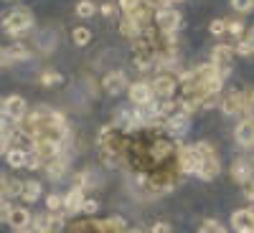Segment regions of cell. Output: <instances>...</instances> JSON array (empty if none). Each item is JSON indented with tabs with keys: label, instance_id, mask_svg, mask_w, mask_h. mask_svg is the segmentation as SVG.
Segmentation results:
<instances>
[{
	"label": "cell",
	"instance_id": "obj_1",
	"mask_svg": "<svg viewBox=\"0 0 254 233\" xmlns=\"http://www.w3.org/2000/svg\"><path fill=\"white\" fill-rule=\"evenodd\" d=\"M196 152H198V157H201V165H198V173H196V175L203 178V180H214V178L219 175V170H221L214 147H211L208 142H198V144H196Z\"/></svg>",
	"mask_w": 254,
	"mask_h": 233
},
{
	"label": "cell",
	"instance_id": "obj_2",
	"mask_svg": "<svg viewBox=\"0 0 254 233\" xmlns=\"http://www.w3.org/2000/svg\"><path fill=\"white\" fill-rule=\"evenodd\" d=\"M33 26V15L28 13V10H13V13H8L5 18H3V31L5 33H23V31H28Z\"/></svg>",
	"mask_w": 254,
	"mask_h": 233
},
{
	"label": "cell",
	"instance_id": "obj_3",
	"mask_svg": "<svg viewBox=\"0 0 254 233\" xmlns=\"http://www.w3.org/2000/svg\"><path fill=\"white\" fill-rule=\"evenodd\" d=\"M231 61H234V48L231 46H214V51H211V63H214V69L221 79H226L229 74V66H231Z\"/></svg>",
	"mask_w": 254,
	"mask_h": 233
},
{
	"label": "cell",
	"instance_id": "obj_4",
	"mask_svg": "<svg viewBox=\"0 0 254 233\" xmlns=\"http://www.w3.org/2000/svg\"><path fill=\"white\" fill-rule=\"evenodd\" d=\"M155 26H158L160 33H176V28L181 26V13L176 8L155 10Z\"/></svg>",
	"mask_w": 254,
	"mask_h": 233
},
{
	"label": "cell",
	"instance_id": "obj_5",
	"mask_svg": "<svg viewBox=\"0 0 254 233\" xmlns=\"http://www.w3.org/2000/svg\"><path fill=\"white\" fill-rule=\"evenodd\" d=\"M178 165H181V173L190 175V173H198V165H201V157L196 152V144H186L178 150Z\"/></svg>",
	"mask_w": 254,
	"mask_h": 233
},
{
	"label": "cell",
	"instance_id": "obj_6",
	"mask_svg": "<svg viewBox=\"0 0 254 233\" xmlns=\"http://www.w3.org/2000/svg\"><path fill=\"white\" fill-rule=\"evenodd\" d=\"M127 94H130V101L137 104V107H145V104H150L155 99L153 87L147 81H135L132 87H127Z\"/></svg>",
	"mask_w": 254,
	"mask_h": 233
},
{
	"label": "cell",
	"instance_id": "obj_7",
	"mask_svg": "<svg viewBox=\"0 0 254 233\" xmlns=\"http://www.w3.org/2000/svg\"><path fill=\"white\" fill-rule=\"evenodd\" d=\"M26 99L23 96H8L3 101V117H8L10 122H23L26 119Z\"/></svg>",
	"mask_w": 254,
	"mask_h": 233
},
{
	"label": "cell",
	"instance_id": "obj_8",
	"mask_svg": "<svg viewBox=\"0 0 254 233\" xmlns=\"http://www.w3.org/2000/svg\"><path fill=\"white\" fill-rule=\"evenodd\" d=\"M231 178H234L237 183H244V180L254 178V155H244V157L231 162Z\"/></svg>",
	"mask_w": 254,
	"mask_h": 233
},
{
	"label": "cell",
	"instance_id": "obj_9",
	"mask_svg": "<svg viewBox=\"0 0 254 233\" xmlns=\"http://www.w3.org/2000/svg\"><path fill=\"white\" fill-rule=\"evenodd\" d=\"M234 140L239 147H254V119L252 117L239 122V127L234 130Z\"/></svg>",
	"mask_w": 254,
	"mask_h": 233
},
{
	"label": "cell",
	"instance_id": "obj_10",
	"mask_svg": "<svg viewBox=\"0 0 254 233\" xmlns=\"http://www.w3.org/2000/svg\"><path fill=\"white\" fill-rule=\"evenodd\" d=\"M231 226H234L237 233H254V210H237L234 216H231Z\"/></svg>",
	"mask_w": 254,
	"mask_h": 233
},
{
	"label": "cell",
	"instance_id": "obj_11",
	"mask_svg": "<svg viewBox=\"0 0 254 233\" xmlns=\"http://www.w3.org/2000/svg\"><path fill=\"white\" fill-rule=\"evenodd\" d=\"M150 87H153V94H155V96H160V99H171L173 92L178 89V81H176L173 76H158V79L150 84Z\"/></svg>",
	"mask_w": 254,
	"mask_h": 233
},
{
	"label": "cell",
	"instance_id": "obj_12",
	"mask_svg": "<svg viewBox=\"0 0 254 233\" xmlns=\"http://www.w3.org/2000/svg\"><path fill=\"white\" fill-rule=\"evenodd\" d=\"M81 205H84V190L81 187H71L66 195H64V213H81Z\"/></svg>",
	"mask_w": 254,
	"mask_h": 233
},
{
	"label": "cell",
	"instance_id": "obj_13",
	"mask_svg": "<svg viewBox=\"0 0 254 233\" xmlns=\"http://www.w3.org/2000/svg\"><path fill=\"white\" fill-rule=\"evenodd\" d=\"M188 122H190V119H188V114H186V112H173L171 117L165 119V124H163V127H165V130L171 132L173 137H178V135H183V132L188 130Z\"/></svg>",
	"mask_w": 254,
	"mask_h": 233
},
{
	"label": "cell",
	"instance_id": "obj_14",
	"mask_svg": "<svg viewBox=\"0 0 254 233\" xmlns=\"http://www.w3.org/2000/svg\"><path fill=\"white\" fill-rule=\"evenodd\" d=\"M44 165H46V175H49L51 180H59V178H64V173H66L69 160H66V155H64V152H59L54 160H49V162H44Z\"/></svg>",
	"mask_w": 254,
	"mask_h": 233
},
{
	"label": "cell",
	"instance_id": "obj_15",
	"mask_svg": "<svg viewBox=\"0 0 254 233\" xmlns=\"http://www.w3.org/2000/svg\"><path fill=\"white\" fill-rule=\"evenodd\" d=\"M102 87L107 89L110 94H120L122 89H127V76H125L122 71H112V74H107V76H104Z\"/></svg>",
	"mask_w": 254,
	"mask_h": 233
},
{
	"label": "cell",
	"instance_id": "obj_16",
	"mask_svg": "<svg viewBox=\"0 0 254 233\" xmlns=\"http://www.w3.org/2000/svg\"><path fill=\"white\" fill-rule=\"evenodd\" d=\"M221 112H224L226 117L242 114V96H239V92H237V94H226V96L221 99Z\"/></svg>",
	"mask_w": 254,
	"mask_h": 233
},
{
	"label": "cell",
	"instance_id": "obj_17",
	"mask_svg": "<svg viewBox=\"0 0 254 233\" xmlns=\"http://www.w3.org/2000/svg\"><path fill=\"white\" fill-rule=\"evenodd\" d=\"M15 231H23L31 226V213L26 208H13V213H10V221H8Z\"/></svg>",
	"mask_w": 254,
	"mask_h": 233
},
{
	"label": "cell",
	"instance_id": "obj_18",
	"mask_svg": "<svg viewBox=\"0 0 254 233\" xmlns=\"http://www.w3.org/2000/svg\"><path fill=\"white\" fill-rule=\"evenodd\" d=\"M94 228H97V233H127V228H125V221H122V218H107V221L97 223Z\"/></svg>",
	"mask_w": 254,
	"mask_h": 233
},
{
	"label": "cell",
	"instance_id": "obj_19",
	"mask_svg": "<svg viewBox=\"0 0 254 233\" xmlns=\"http://www.w3.org/2000/svg\"><path fill=\"white\" fill-rule=\"evenodd\" d=\"M20 198H23L26 203H36V200L41 198V185H38L36 180H28V183L23 185V195H20Z\"/></svg>",
	"mask_w": 254,
	"mask_h": 233
},
{
	"label": "cell",
	"instance_id": "obj_20",
	"mask_svg": "<svg viewBox=\"0 0 254 233\" xmlns=\"http://www.w3.org/2000/svg\"><path fill=\"white\" fill-rule=\"evenodd\" d=\"M26 155H28L26 150H8L5 160L10 167H26Z\"/></svg>",
	"mask_w": 254,
	"mask_h": 233
},
{
	"label": "cell",
	"instance_id": "obj_21",
	"mask_svg": "<svg viewBox=\"0 0 254 233\" xmlns=\"http://www.w3.org/2000/svg\"><path fill=\"white\" fill-rule=\"evenodd\" d=\"M94 10H97V5L92 3V0H79L76 3V15L79 18H92Z\"/></svg>",
	"mask_w": 254,
	"mask_h": 233
},
{
	"label": "cell",
	"instance_id": "obj_22",
	"mask_svg": "<svg viewBox=\"0 0 254 233\" xmlns=\"http://www.w3.org/2000/svg\"><path fill=\"white\" fill-rule=\"evenodd\" d=\"M239 96H242V114H249L254 109V89H244L239 92Z\"/></svg>",
	"mask_w": 254,
	"mask_h": 233
},
{
	"label": "cell",
	"instance_id": "obj_23",
	"mask_svg": "<svg viewBox=\"0 0 254 233\" xmlns=\"http://www.w3.org/2000/svg\"><path fill=\"white\" fill-rule=\"evenodd\" d=\"M89 41H92V31H89V28H84V26L74 28V44H76V46H87Z\"/></svg>",
	"mask_w": 254,
	"mask_h": 233
},
{
	"label": "cell",
	"instance_id": "obj_24",
	"mask_svg": "<svg viewBox=\"0 0 254 233\" xmlns=\"http://www.w3.org/2000/svg\"><path fill=\"white\" fill-rule=\"evenodd\" d=\"M8 48H10V53H13L15 61H26V58H31V51H28L23 44H13V46H8Z\"/></svg>",
	"mask_w": 254,
	"mask_h": 233
},
{
	"label": "cell",
	"instance_id": "obj_25",
	"mask_svg": "<svg viewBox=\"0 0 254 233\" xmlns=\"http://www.w3.org/2000/svg\"><path fill=\"white\" fill-rule=\"evenodd\" d=\"M64 228V216L61 213H49V233H59Z\"/></svg>",
	"mask_w": 254,
	"mask_h": 233
},
{
	"label": "cell",
	"instance_id": "obj_26",
	"mask_svg": "<svg viewBox=\"0 0 254 233\" xmlns=\"http://www.w3.org/2000/svg\"><path fill=\"white\" fill-rule=\"evenodd\" d=\"M46 208L51 210V213H59V210L64 208V198H61V195H54V193H51V195L46 198Z\"/></svg>",
	"mask_w": 254,
	"mask_h": 233
},
{
	"label": "cell",
	"instance_id": "obj_27",
	"mask_svg": "<svg viewBox=\"0 0 254 233\" xmlns=\"http://www.w3.org/2000/svg\"><path fill=\"white\" fill-rule=\"evenodd\" d=\"M10 213H13V205L5 198H0V223H8L10 221Z\"/></svg>",
	"mask_w": 254,
	"mask_h": 233
},
{
	"label": "cell",
	"instance_id": "obj_28",
	"mask_svg": "<svg viewBox=\"0 0 254 233\" xmlns=\"http://www.w3.org/2000/svg\"><path fill=\"white\" fill-rule=\"evenodd\" d=\"M201 233H226V231H224V226L219 221H203Z\"/></svg>",
	"mask_w": 254,
	"mask_h": 233
},
{
	"label": "cell",
	"instance_id": "obj_29",
	"mask_svg": "<svg viewBox=\"0 0 254 233\" xmlns=\"http://www.w3.org/2000/svg\"><path fill=\"white\" fill-rule=\"evenodd\" d=\"M231 8L239 13H249V10H254V0H231Z\"/></svg>",
	"mask_w": 254,
	"mask_h": 233
},
{
	"label": "cell",
	"instance_id": "obj_30",
	"mask_svg": "<svg viewBox=\"0 0 254 233\" xmlns=\"http://www.w3.org/2000/svg\"><path fill=\"white\" fill-rule=\"evenodd\" d=\"M64 76L56 74V71H46V74H41V84H46V87H51V84H61Z\"/></svg>",
	"mask_w": 254,
	"mask_h": 233
},
{
	"label": "cell",
	"instance_id": "obj_31",
	"mask_svg": "<svg viewBox=\"0 0 254 233\" xmlns=\"http://www.w3.org/2000/svg\"><path fill=\"white\" fill-rule=\"evenodd\" d=\"M41 165H44V160H41V155L36 150L26 155V167H28V170H36V167H41Z\"/></svg>",
	"mask_w": 254,
	"mask_h": 233
},
{
	"label": "cell",
	"instance_id": "obj_32",
	"mask_svg": "<svg viewBox=\"0 0 254 233\" xmlns=\"http://www.w3.org/2000/svg\"><path fill=\"white\" fill-rule=\"evenodd\" d=\"M10 63H15L10 48H8V46H5V48H0V69H3V66H10Z\"/></svg>",
	"mask_w": 254,
	"mask_h": 233
},
{
	"label": "cell",
	"instance_id": "obj_33",
	"mask_svg": "<svg viewBox=\"0 0 254 233\" xmlns=\"http://www.w3.org/2000/svg\"><path fill=\"white\" fill-rule=\"evenodd\" d=\"M226 31H229L231 36H242V33H244V23H242V20H229Z\"/></svg>",
	"mask_w": 254,
	"mask_h": 233
},
{
	"label": "cell",
	"instance_id": "obj_34",
	"mask_svg": "<svg viewBox=\"0 0 254 233\" xmlns=\"http://www.w3.org/2000/svg\"><path fill=\"white\" fill-rule=\"evenodd\" d=\"M23 185L26 183H20V180H10L8 183V195L13 198V195H23Z\"/></svg>",
	"mask_w": 254,
	"mask_h": 233
},
{
	"label": "cell",
	"instance_id": "obj_35",
	"mask_svg": "<svg viewBox=\"0 0 254 233\" xmlns=\"http://www.w3.org/2000/svg\"><path fill=\"white\" fill-rule=\"evenodd\" d=\"M208 31L214 33V36H221V33H226V20H211Z\"/></svg>",
	"mask_w": 254,
	"mask_h": 233
},
{
	"label": "cell",
	"instance_id": "obj_36",
	"mask_svg": "<svg viewBox=\"0 0 254 233\" xmlns=\"http://www.w3.org/2000/svg\"><path fill=\"white\" fill-rule=\"evenodd\" d=\"M140 3H142V0H120V8L125 10V15H130V13H132Z\"/></svg>",
	"mask_w": 254,
	"mask_h": 233
},
{
	"label": "cell",
	"instance_id": "obj_37",
	"mask_svg": "<svg viewBox=\"0 0 254 233\" xmlns=\"http://www.w3.org/2000/svg\"><path fill=\"white\" fill-rule=\"evenodd\" d=\"M234 51H237V53H242V56H249V53L254 51V46H252V41L247 38V41H239V46H237Z\"/></svg>",
	"mask_w": 254,
	"mask_h": 233
},
{
	"label": "cell",
	"instance_id": "obj_38",
	"mask_svg": "<svg viewBox=\"0 0 254 233\" xmlns=\"http://www.w3.org/2000/svg\"><path fill=\"white\" fill-rule=\"evenodd\" d=\"M242 187H244V198H247V200H254V178L244 180Z\"/></svg>",
	"mask_w": 254,
	"mask_h": 233
},
{
	"label": "cell",
	"instance_id": "obj_39",
	"mask_svg": "<svg viewBox=\"0 0 254 233\" xmlns=\"http://www.w3.org/2000/svg\"><path fill=\"white\" fill-rule=\"evenodd\" d=\"M97 200H84V205H81V213H87V216H94L97 213Z\"/></svg>",
	"mask_w": 254,
	"mask_h": 233
},
{
	"label": "cell",
	"instance_id": "obj_40",
	"mask_svg": "<svg viewBox=\"0 0 254 233\" xmlns=\"http://www.w3.org/2000/svg\"><path fill=\"white\" fill-rule=\"evenodd\" d=\"M99 10H102V15H104V18H112V15L117 13V8H115L112 3H104V5L99 8Z\"/></svg>",
	"mask_w": 254,
	"mask_h": 233
},
{
	"label": "cell",
	"instance_id": "obj_41",
	"mask_svg": "<svg viewBox=\"0 0 254 233\" xmlns=\"http://www.w3.org/2000/svg\"><path fill=\"white\" fill-rule=\"evenodd\" d=\"M10 132V127H8V117H3V114H0V137H3V135H8Z\"/></svg>",
	"mask_w": 254,
	"mask_h": 233
},
{
	"label": "cell",
	"instance_id": "obj_42",
	"mask_svg": "<svg viewBox=\"0 0 254 233\" xmlns=\"http://www.w3.org/2000/svg\"><path fill=\"white\" fill-rule=\"evenodd\" d=\"M153 233H171V226H168V223H155Z\"/></svg>",
	"mask_w": 254,
	"mask_h": 233
},
{
	"label": "cell",
	"instance_id": "obj_43",
	"mask_svg": "<svg viewBox=\"0 0 254 233\" xmlns=\"http://www.w3.org/2000/svg\"><path fill=\"white\" fill-rule=\"evenodd\" d=\"M0 198H8V180L0 175Z\"/></svg>",
	"mask_w": 254,
	"mask_h": 233
},
{
	"label": "cell",
	"instance_id": "obj_44",
	"mask_svg": "<svg viewBox=\"0 0 254 233\" xmlns=\"http://www.w3.org/2000/svg\"><path fill=\"white\" fill-rule=\"evenodd\" d=\"M18 233H36V231H33V228H31V231H28V228H23V231H18Z\"/></svg>",
	"mask_w": 254,
	"mask_h": 233
}]
</instances>
